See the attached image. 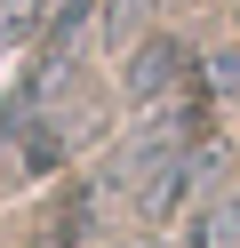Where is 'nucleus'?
<instances>
[{"instance_id":"obj_3","label":"nucleus","mask_w":240,"mask_h":248,"mask_svg":"<svg viewBox=\"0 0 240 248\" xmlns=\"http://www.w3.org/2000/svg\"><path fill=\"white\" fill-rule=\"evenodd\" d=\"M64 152H72V112H48L40 128H24V144H16V176H48Z\"/></svg>"},{"instance_id":"obj_6","label":"nucleus","mask_w":240,"mask_h":248,"mask_svg":"<svg viewBox=\"0 0 240 248\" xmlns=\"http://www.w3.org/2000/svg\"><path fill=\"white\" fill-rule=\"evenodd\" d=\"M32 8H40V0H0V16H32Z\"/></svg>"},{"instance_id":"obj_2","label":"nucleus","mask_w":240,"mask_h":248,"mask_svg":"<svg viewBox=\"0 0 240 248\" xmlns=\"http://www.w3.org/2000/svg\"><path fill=\"white\" fill-rule=\"evenodd\" d=\"M184 144H192V120H184V112H176V120H152V128H144L136 144L120 152V168H112V184H128V192L144 200V192H152V184L168 176L176 160H184Z\"/></svg>"},{"instance_id":"obj_5","label":"nucleus","mask_w":240,"mask_h":248,"mask_svg":"<svg viewBox=\"0 0 240 248\" xmlns=\"http://www.w3.org/2000/svg\"><path fill=\"white\" fill-rule=\"evenodd\" d=\"M208 80H216V88H240V56H232V48L208 56Z\"/></svg>"},{"instance_id":"obj_4","label":"nucleus","mask_w":240,"mask_h":248,"mask_svg":"<svg viewBox=\"0 0 240 248\" xmlns=\"http://www.w3.org/2000/svg\"><path fill=\"white\" fill-rule=\"evenodd\" d=\"M224 240H240V200L200 208V216H192V232H184V248H224Z\"/></svg>"},{"instance_id":"obj_1","label":"nucleus","mask_w":240,"mask_h":248,"mask_svg":"<svg viewBox=\"0 0 240 248\" xmlns=\"http://www.w3.org/2000/svg\"><path fill=\"white\" fill-rule=\"evenodd\" d=\"M184 80H192V48H184L176 32H152V40H144L136 56H128V72H120L128 104H144V112H152L160 96H176Z\"/></svg>"},{"instance_id":"obj_7","label":"nucleus","mask_w":240,"mask_h":248,"mask_svg":"<svg viewBox=\"0 0 240 248\" xmlns=\"http://www.w3.org/2000/svg\"><path fill=\"white\" fill-rule=\"evenodd\" d=\"M120 248H152V240H120Z\"/></svg>"}]
</instances>
